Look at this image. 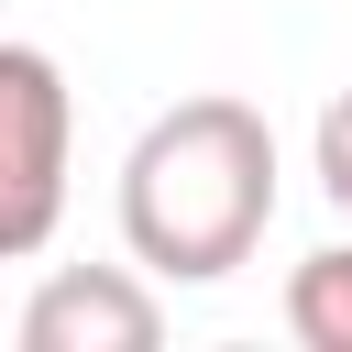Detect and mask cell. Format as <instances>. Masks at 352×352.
<instances>
[{
  "label": "cell",
  "mask_w": 352,
  "mask_h": 352,
  "mask_svg": "<svg viewBox=\"0 0 352 352\" xmlns=\"http://www.w3.org/2000/svg\"><path fill=\"white\" fill-rule=\"evenodd\" d=\"M165 341V297L143 286V264H55L22 297V352H154Z\"/></svg>",
  "instance_id": "obj_3"
},
{
  "label": "cell",
  "mask_w": 352,
  "mask_h": 352,
  "mask_svg": "<svg viewBox=\"0 0 352 352\" xmlns=\"http://www.w3.org/2000/svg\"><path fill=\"white\" fill-rule=\"evenodd\" d=\"M275 220V121L231 88L154 110L121 154V242L165 286H220Z\"/></svg>",
  "instance_id": "obj_1"
},
{
  "label": "cell",
  "mask_w": 352,
  "mask_h": 352,
  "mask_svg": "<svg viewBox=\"0 0 352 352\" xmlns=\"http://www.w3.org/2000/svg\"><path fill=\"white\" fill-rule=\"evenodd\" d=\"M66 165H77V99L44 44L0 33V264H33L66 220Z\"/></svg>",
  "instance_id": "obj_2"
},
{
  "label": "cell",
  "mask_w": 352,
  "mask_h": 352,
  "mask_svg": "<svg viewBox=\"0 0 352 352\" xmlns=\"http://www.w3.org/2000/svg\"><path fill=\"white\" fill-rule=\"evenodd\" d=\"M308 165H319V198L352 220V88L319 99V132H308Z\"/></svg>",
  "instance_id": "obj_5"
},
{
  "label": "cell",
  "mask_w": 352,
  "mask_h": 352,
  "mask_svg": "<svg viewBox=\"0 0 352 352\" xmlns=\"http://www.w3.org/2000/svg\"><path fill=\"white\" fill-rule=\"evenodd\" d=\"M286 330L297 352H352V242H319L286 275Z\"/></svg>",
  "instance_id": "obj_4"
}]
</instances>
